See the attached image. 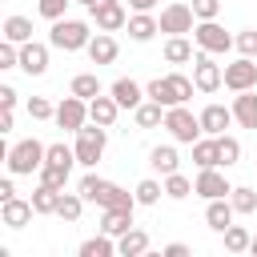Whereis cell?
Masks as SVG:
<instances>
[{
  "label": "cell",
  "instance_id": "6da1fadb",
  "mask_svg": "<svg viewBox=\"0 0 257 257\" xmlns=\"http://www.w3.org/2000/svg\"><path fill=\"white\" fill-rule=\"evenodd\" d=\"M44 157H48V145H40L36 137H24V141H16L12 149H8V173L12 177H32V173H40L44 169Z\"/></svg>",
  "mask_w": 257,
  "mask_h": 257
},
{
  "label": "cell",
  "instance_id": "7a4b0ae2",
  "mask_svg": "<svg viewBox=\"0 0 257 257\" xmlns=\"http://www.w3.org/2000/svg\"><path fill=\"white\" fill-rule=\"evenodd\" d=\"M88 40H92V28L84 20H72V16H60L48 28V44L60 52H80V48H88Z\"/></svg>",
  "mask_w": 257,
  "mask_h": 257
},
{
  "label": "cell",
  "instance_id": "3957f363",
  "mask_svg": "<svg viewBox=\"0 0 257 257\" xmlns=\"http://www.w3.org/2000/svg\"><path fill=\"white\" fill-rule=\"evenodd\" d=\"M104 145H108V128L104 124H96V120H88L80 133H76V165H84V169H96V161L104 157Z\"/></svg>",
  "mask_w": 257,
  "mask_h": 257
},
{
  "label": "cell",
  "instance_id": "277c9868",
  "mask_svg": "<svg viewBox=\"0 0 257 257\" xmlns=\"http://www.w3.org/2000/svg\"><path fill=\"white\" fill-rule=\"evenodd\" d=\"M165 128H169V137L177 141V145H193V141H201V112H189L185 104H173V108H165Z\"/></svg>",
  "mask_w": 257,
  "mask_h": 257
},
{
  "label": "cell",
  "instance_id": "5b68a950",
  "mask_svg": "<svg viewBox=\"0 0 257 257\" xmlns=\"http://www.w3.org/2000/svg\"><path fill=\"white\" fill-rule=\"evenodd\" d=\"M157 20H161V32H169V36H189V32L197 28V12H193V4H185V0L165 4Z\"/></svg>",
  "mask_w": 257,
  "mask_h": 257
},
{
  "label": "cell",
  "instance_id": "8992f818",
  "mask_svg": "<svg viewBox=\"0 0 257 257\" xmlns=\"http://www.w3.org/2000/svg\"><path fill=\"white\" fill-rule=\"evenodd\" d=\"M193 44L205 48V52H213V56H221V52H229V48L237 44V36L225 32L217 20H197V28H193Z\"/></svg>",
  "mask_w": 257,
  "mask_h": 257
},
{
  "label": "cell",
  "instance_id": "52a82bcc",
  "mask_svg": "<svg viewBox=\"0 0 257 257\" xmlns=\"http://www.w3.org/2000/svg\"><path fill=\"white\" fill-rule=\"evenodd\" d=\"M193 84H197V92H217L225 84V68L205 48H197V56H193Z\"/></svg>",
  "mask_w": 257,
  "mask_h": 257
},
{
  "label": "cell",
  "instance_id": "ba28073f",
  "mask_svg": "<svg viewBox=\"0 0 257 257\" xmlns=\"http://www.w3.org/2000/svg\"><path fill=\"white\" fill-rule=\"evenodd\" d=\"M64 133H80L84 124H88V100L84 96H76V92H68L60 104H56V116H52Z\"/></svg>",
  "mask_w": 257,
  "mask_h": 257
},
{
  "label": "cell",
  "instance_id": "9c48e42d",
  "mask_svg": "<svg viewBox=\"0 0 257 257\" xmlns=\"http://www.w3.org/2000/svg\"><path fill=\"white\" fill-rule=\"evenodd\" d=\"M225 88L229 92H245L257 88V56H237L225 64Z\"/></svg>",
  "mask_w": 257,
  "mask_h": 257
},
{
  "label": "cell",
  "instance_id": "30bf717a",
  "mask_svg": "<svg viewBox=\"0 0 257 257\" xmlns=\"http://www.w3.org/2000/svg\"><path fill=\"white\" fill-rule=\"evenodd\" d=\"M88 16H92L96 32H120V28L128 24V12H124L120 0H96V4L88 8Z\"/></svg>",
  "mask_w": 257,
  "mask_h": 257
},
{
  "label": "cell",
  "instance_id": "8fae6325",
  "mask_svg": "<svg viewBox=\"0 0 257 257\" xmlns=\"http://www.w3.org/2000/svg\"><path fill=\"white\" fill-rule=\"evenodd\" d=\"M193 193L205 197V201H217V197H229L233 185L225 181L221 169H197V181H193Z\"/></svg>",
  "mask_w": 257,
  "mask_h": 257
},
{
  "label": "cell",
  "instance_id": "7c38bea8",
  "mask_svg": "<svg viewBox=\"0 0 257 257\" xmlns=\"http://www.w3.org/2000/svg\"><path fill=\"white\" fill-rule=\"evenodd\" d=\"M48 48H52V44H40V40L20 44V72H28V76H44V72H48Z\"/></svg>",
  "mask_w": 257,
  "mask_h": 257
},
{
  "label": "cell",
  "instance_id": "4fadbf2b",
  "mask_svg": "<svg viewBox=\"0 0 257 257\" xmlns=\"http://www.w3.org/2000/svg\"><path fill=\"white\" fill-rule=\"evenodd\" d=\"M32 201H24V197H8V201H0V225H8V229H24L28 221H32Z\"/></svg>",
  "mask_w": 257,
  "mask_h": 257
},
{
  "label": "cell",
  "instance_id": "5bb4252c",
  "mask_svg": "<svg viewBox=\"0 0 257 257\" xmlns=\"http://www.w3.org/2000/svg\"><path fill=\"white\" fill-rule=\"evenodd\" d=\"M229 124H233V108H225V104H205L201 108V128L209 133V137H221V133H229Z\"/></svg>",
  "mask_w": 257,
  "mask_h": 257
},
{
  "label": "cell",
  "instance_id": "9a60e30c",
  "mask_svg": "<svg viewBox=\"0 0 257 257\" xmlns=\"http://www.w3.org/2000/svg\"><path fill=\"white\" fill-rule=\"evenodd\" d=\"M149 169H153V173H161V177L177 173V169H181V153H177V141H173V145H153V149H149Z\"/></svg>",
  "mask_w": 257,
  "mask_h": 257
},
{
  "label": "cell",
  "instance_id": "2e32d148",
  "mask_svg": "<svg viewBox=\"0 0 257 257\" xmlns=\"http://www.w3.org/2000/svg\"><path fill=\"white\" fill-rule=\"evenodd\" d=\"M233 217H237V209H233L229 197H217V201L205 205V225H209L213 233H225V229L233 225Z\"/></svg>",
  "mask_w": 257,
  "mask_h": 257
},
{
  "label": "cell",
  "instance_id": "e0dca14e",
  "mask_svg": "<svg viewBox=\"0 0 257 257\" xmlns=\"http://www.w3.org/2000/svg\"><path fill=\"white\" fill-rule=\"evenodd\" d=\"M229 108H233V120H237L241 128H257V88H245V92H237Z\"/></svg>",
  "mask_w": 257,
  "mask_h": 257
},
{
  "label": "cell",
  "instance_id": "ac0fdd59",
  "mask_svg": "<svg viewBox=\"0 0 257 257\" xmlns=\"http://www.w3.org/2000/svg\"><path fill=\"white\" fill-rule=\"evenodd\" d=\"M124 28H128V40H137V44H149V40L161 32V20H157L153 12H133Z\"/></svg>",
  "mask_w": 257,
  "mask_h": 257
},
{
  "label": "cell",
  "instance_id": "d6986e66",
  "mask_svg": "<svg viewBox=\"0 0 257 257\" xmlns=\"http://www.w3.org/2000/svg\"><path fill=\"white\" fill-rule=\"evenodd\" d=\"M84 52H88V60H92V64H112V60H116V52H120V44H116V36H112V32H96V36L88 40V48H84Z\"/></svg>",
  "mask_w": 257,
  "mask_h": 257
},
{
  "label": "cell",
  "instance_id": "ffe728a7",
  "mask_svg": "<svg viewBox=\"0 0 257 257\" xmlns=\"http://www.w3.org/2000/svg\"><path fill=\"white\" fill-rule=\"evenodd\" d=\"M116 116H120V104H116V96L108 92H100V96H92L88 100V120H96V124H104V128H112L116 124Z\"/></svg>",
  "mask_w": 257,
  "mask_h": 257
},
{
  "label": "cell",
  "instance_id": "44dd1931",
  "mask_svg": "<svg viewBox=\"0 0 257 257\" xmlns=\"http://www.w3.org/2000/svg\"><path fill=\"white\" fill-rule=\"evenodd\" d=\"M108 92H112V96H116V104H120V108H128V112H133V108L145 100V88H141L133 76H120V80H112V84H108Z\"/></svg>",
  "mask_w": 257,
  "mask_h": 257
},
{
  "label": "cell",
  "instance_id": "7402d4cb",
  "mask_svg": "<svg viewBox=\"0 0 257 257\" xmlns=\"http://www.w3.org/2000/svg\"><path fill=\"white\" fill-rule=\"evenodd\" d=\"M193 165L197 169H221V145H217V137H201V141H193Z\"/></svg>",
  "mask_w": 257,
  "mask_h": 257
},
{
  "label": "cell",
  "instance_id": "603a6c76",
  "mask_svg": "<svg viewBox=\"0 0 257 257\" xmlns=\"http://www.w3.org/2000/svg\"><path fill=\"white\" fill-rule=\"evenodd\" d=\"M149 245H153V241H149V233H145V229H137V225H133L128 233H120V237H116V253H120V257H145V253H149Z\"/></svg>",
  "mask_w": 257,
  "mask_h": 257
},
{
  "label": "cell",
  "instance_id": "cb8c5ba5",
  "mask_svg": "<svg viewBox=\"0 0 257 257\" xmlns=\"http://www.w3.org/2000/svg\"><path fill=\"white\" fill-rule=\"evenodd\" d=\"M60 193H64V189H52V185H44V181H40V185L32 189V197H28V201H32V209H36L40 217H56Z\"/></svg>",
  "mask_w": 257,
  "mask_h": 257
},
{
  "label": "cell",
  "instance_id": "d4e9b609",
  "mask_svg": "<svg viewBox=\"0 0 257 257\" xmlns=\"http://www.w3.org/2000/svg\"><path fill=\"white\" fill-rule=\"evenodd\" d=\"M133 229V209H100V233L120 237Z\"/></svg>",
  "mask_w": 257,
  "mask_h": 257
},
{
  "label": "cell",
  "instance_id": "484cf974",
  "mask_svg": "<svg viewBox=\"0 0 257 257\" xmlns=\"http://www.w3.org/2000/svg\"><path fill=\"white\" fill-rule=\"evenodd\" d=\"M133 120H137V128H157V124H165V104H157V100L145 96L133 108Z\"/></svg>",
  "mask_w": 257,
  "mask_h": 257
},
{
  "label": "cell",
  "instance_id": "4316f807",
  "mask_svg": "<svg viewBox=\"0 0 257 257\" xmlns=\"http://www.w3.org/2000/svg\"><path fill=\"white\" fill-rule=\"evenodd\" d=\"M108 185H112V181H104V177H96V173H84V177H80V185H76V193H80L88 205H100V201H104V193H108Z\"/></svg>",
  "mask_w": 257,
  "mask_h": 257
},
{
  "label": "cell",
  "instance_id": "83f0119b",
  "mask_svg": "<svg viewBox=\"0 0 257 257\" xmlns=\"http://www.w3.org/2000/svg\"><path fill=\"white\" fill-rule=\"evenodd\" d=\"M197 52H193V40L189 36H169L165 40V60L169 64H189Z\"/></svg>",
  "mask_w": 257,
  "mask_h": 257
},
{
  "label": "cell",
  "instance_id": "f1b7e54d",
  "mask_svg": "<svg viewBox=\"0 0 257 257\" xmlns=\"http://www.w3.org/2000/svg\"><path fill=\"white\" fill-rule=\"evenodd\" d=\"M76 253H80V257H112V253H116V237L96 233V237L80 241V249H76Z\"/></svg>",
  "mask_w": 257,
  "mask_h": 257
},
{
  "label": "cell",
  "instance_id": "f546056e",
  "mask_svg": "<svg viewBox=\"0 0 257 257\" xmlns=\"http://www.w3.org/2000/svg\"><path fill=\"white\" fill-rule=\"evenodd\" d=\"M68 92H76V96L92 100V96H100V92H104V84H100V76H96V72H76V76H72V84H68Z\"/></svg>",
  "mask_w": 257,
  "mask_h": 257
},
{
  "label": "cell",
  "instance_id": "4dcf8cb0",
  "mask_svg": "<svg viewBox=\"0 0 257 257\" xmlns=\"http://www.w3.org/2000/svg\"><path fill=\"white\" fill-rule=\"evenodd\" d=\"M84 205H88V201H84L80 193H60L56 217H60V221H68V225H76V221H80V213H84Z\"/></svg>",
  "mask_w": 257,
  "mask_h": 257
},
{
  "label": "cell",
  "instance_id": "1f68e13d",
  "mask_svg": "<svg viewBox=\"0 0 257 257\" xmlns=\"http://www.w3.org/2000/svg\"><path fill=\"white\" fill-rule=\"evenodd\" d=\"M4 40L28 44V40H32V20H28V16H8V20H4Z\"/></svg>",
  "mask_w": 257,
  "mask_h": 257
},
{
  "label": "cell",
  "instance_id": "d6a6232c",
  "mask_svg": "<svg viewBox=\"0 0 257 257\" xmlns=\"http://www.w3.org/2000/svg\"><path fill=\"white\" fill-rule=\"evenodd\" d=\"M145 96H149V100H157V104H165V108H173V104H177L169 76H153V80L145 84Z\"/></svg>",
  "mask_w": 257,
  "mask_h": 257
},
{
  "label": "cell",
  "instance_id": "836d02e7",
  "mask_svg": "<svg viewBox=\"0 0 257 257\" xmlns=\"http://www.w3.org/2000/svg\"><path fill=\"white\" fill-rule=\"evenodd\" d=\"M133 193H137V205H149V209H153V205L161 201V193H165V181L145 177V181H137V189H133Z\"/></svg>",
  "mask_w": 257,
  "mask_h": 257
},
{
  "label": "cell",
  "instance_id": "e575fe53",
  "mask_svg": "<svg viewBox=\"0 0 257 257\" xmlns=\"http://www.w3.org/2000/svg\"><path fill=\"white\" fill-rule=\"evenodd\" d=\"M221 237H225V249H229V253H249V241H253V233H249L245 225H229Z\"/></svg>",
  "mask_w": 257,
  "mask_h": 257
},
{
  "label": "cell",
  "instance_id": "d590c367",
  "mask_svg": "<svg viewBox=\"0 0 257 257\" xmlns=\"http://www.w3.org/2000/svg\"><path fill=\"white\" fill-rule=\"evenodd\" d=\"M44 165L72 169V165H76V149H72V145H64V141H56V145H48V157H44Z\"/></svg>",
  "mask_w": 257,
  "mask_h": 257
},
{
  "label": "cell",
  "instance_id": "8d00e7d4",
  "mask_svg": "<svg viewBox=\"0 0 257 257\" xmlns=\"http://www.w3.org/2000/svg\"><path fill=\"white\" fill-rule=\"evenodd\" d=\"M189 193H193V181H189V177H185L181 169L165 177V197H173V201H185Z\"/></svg>",
  "mask_w": 257,
  "mask_h": 257
},
{
  "label": "cell",
  "instance_id": "74e56055",
  "mask_svg": "<svg viewBox=\"0 0 257 257\" xmlns=\"http://www.w3.org/2000/svg\"><path fill=\"white\" fill-rule=\"evenodd\" d=\"M229 201H233V209H237L241 217H245V213H257V193H253L249 185H233Z\"/></svg>",
  "mask_w": 257,
  "mask_h": 257
},
{
  "label": "cell",
  "instance_id": "f35d334b",
  "mask_svg": "<svg viewBox=\"0 0 257 257\" xmlns=\"http://www.w3.org/2000/svg\"><path fill=\"white\" fill-rule=\"evenodd\" d=\"M217 145H221V169H233V165L241 161V141H237V137H229V133H221V137H217Z\"/></svg>",
  "mask_w": 257,
  "mask_h": 257
},
{
  "label": "cell",
  "instance_id": "ab89813d",
  "mask_svg": "<svg viewBox=\"0 0 257 257\" xmlns=\"http://www.w3.org/2000/svg\"><path fill=\"white\" fill-rule=\"evenodd\" d=\"M68 4H76V0H36V12L52 24V20H60V16H68Z\"/></svg>",
  "mask_w": 257,
  "mask_h": 257
},
{
  "label": "cell",
  "instance_id": "60d3db41",
  "mask_svg": "<svg viewBox=\"0 0 257 257\" xmlns=\"http://www.w3.org/2000/svg\"><path fill=\"white\" fill-rule=\"evenodd\" d=\"M169 84H173V96H177V104H189V96H193V80L185 76V72H169Z\"/></svg>",
  "mask_w": 257,
  "mask_h": 257
},
{
  "label": "cell",
  "instance_id": "b9f144b4",
  "mask_svg": "<svg viewBox=\"0 0 257 257\" xmlns=\"http://www.w3.org/2000/svg\"><path fill=\"white\" fill-rule=\"evenodd\" d=\"M28 116L32 120H52L56 116V104L48 96H28Z\"/></svg>",
  "mask_w": 257,
  "mask_h": 257
},
{
  "label": "cell",
  "instance_id": "7bdbcfd3",
  "mask_svg": "<svg viewBox=\"0 0 257 257\" xmlns=\"http://www.w3.org/2000/svg\"><path fill=\"white\" fill-rule=\"evenodd\" d=\"M36 177H40L44 185H52V189H64V185H68V177H72V169H60V165H44Z\"/></svg>",
  "mask_w": 257,
  "mask_h": 257
},
{
  "label": "cell",
  "instance_id": "ee69618b",
  "mask_svg": "<svg viewBox=\"0 0 257 257\" xmlns=\"http://www.w3.org/2000/svg\"><path fill=\"white\" fill-rule=\"evenodd\" d=\"M241 56H257V28H241L237 32V44H233Z\"/></svg>",
  "mask_w": 257,
  "mask_h": 257
},
{
  "label": "cell",
  "instance_id": "f6af8a7d",
  "mask_svg": "<svg viewBox=\"0 0 257 257\" xmlns=\"http://www.w3.org/2000/svg\"><path fill=\"white\" fill-rule=\"evenodd\" d=\"M0 68H20V44H12V40L0 44Z\"/></svg>",
  "mask_w": 257,
  "mask_h": 257
},
{
  "label": "cell",
  "instance_id": "bcb514c9",
  "mask_svg": "<svg viewBox=\"0 0 257 257\" xmlns=\"http://www.w3.org/2000/svg\"><path fill=\"white\" fill-rule=\"evenodd\" d=\"M193 12H197V20H217L221 16V0H193Z\"/></svg>",
  "mask_w": 257,
  "mask_h": 257
},
{
  "label": "cell",
  "instance_id": "7dc6e473",
  "mask_svg": "<svg viewBox=\"0 0 257 257\" xmlns=\"http://www.w3.org/2000/svg\"><path fill=\"white\" fill-rule=\"evenodd\" d=\"M0 104L4 108H16V88L12 84H0Z\"/></svg>",
  "mask_w": 257,
  "mask_h": 257
},
{
  "label": "cell",
  "instance_id": "c3c4849f",
  "mask_svg": "<svg viewBox=\"0 0 257 257\" xmlns=\"http://www.w3.org/2000/svg\"><path fill=\"white\" fill-rule=\"evenodd\" d=\"M161 253H165V257H189V245H185V241H173V245H165Z\"/></svg>",
  "mask_w": 257,
  "mask_h": 257
},
{
  "label": "cell",
  "instance_id": "681fc988",
  "mask_svg": "<svg viewBox=\"0 0 257 257\" xmlns=\"http://www.w3.org/2000/svg\"><path fill=\"white\" fill-rule=\"evenodd\" d=\"M12 124H16V108H4V116H0V133H12Z\"/></svg>",
  "mask_w": 257,
  "mask_h": 257
},
{
  "label": "cell",
  "instance_id": "f907efd6",
  "mask_svg": "<svg viewBox=\"0 0 257 257\" xmlns=\"http://www.w3.org/2000/svg\"><path fill=\"white\" fill-rule=\"evenodd\" d=\"M157 4H161V0H128V8H133V12H153Z\"/></svg>",
  "mask_w": 257,
  "mask_h": 257
},
{
  "label": "cell",
  "instance_id": "816d5d0a",
  "mask_svg": "<svg viewBox=\"0 0 257 257\" xmlns=\"http://www.w3.org/2000/svg\"><path fill=\"white\" fill-rule=\"evenodd\" d=\"M8 197H16V189H12V173L0 181V201H8Z\"/></svg>",
  "mask_w": 257,
  "mask_h": 257
},
{
  "label": "cell",
  "instance_id": "f5cc1de1",
  "mask_svg": "<svg viewBox=\"0 0 257 257\" xmlns=\"http://www.w3.org/2000/svg\"><path fill=\"white\" fill-rule=\"evenodd\" d=\"M249 253H253V257H257V237H253V241H249Z\"/></svg>",
  "mask_w": 257,
  "mask_h": 257
},
{
  "label": "cell",
  "instance_id": "db71d44e",
  "mask_svg": "<svg viewBox=\"0 0 257 257\" xmlns=\"http://www.w3.org/2000/svg\"><path fill=\"white\" fill-rule=\"evenodd\" d=\"M76 4H84V8H92V4H96V0H76Z\"/></svg>",
  "mask_w": 257,
  "mask_h": 257
}]
</instances>
